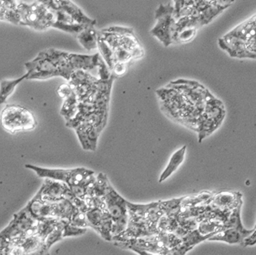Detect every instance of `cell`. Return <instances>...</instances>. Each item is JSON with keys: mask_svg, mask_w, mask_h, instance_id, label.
Returning <instances> with one entry per match:
<instances>
[{"mask_svg": "<svg viewBox=\"0 0 256 255\" xmlns=\"http://www.w3.org/2000/svg\"><path fill=\"white\" fill-rule=\"evenodd\" d=\"M27 79L46 80L61 76L66 80L76 72L72 62L71 54L54 48L40 52L33 60L25 64Z\"/></svg>", "mask_w": 256, "mask_h": 255, "instance_id": "obj_1", "label": "cell"}, {"mask_svg": "<svg viewBox=\"0 0 256 255\" xmlns=\"http://www.w3.org/2000/svg\"><path fill=\"white\" fill-rule=\"evenodd\" d=\"M218 46L231 57L256 59V14L220 38Z\"/></svg>", "mask_w": 256, "mask_h": 255, "instance_id": "obj_2", "label": "cell"}, {"mask_svg": "<svg viewBox=\"0 0 256 255\" xmlns=\"http://www.w3.org/2000/svg\"><path fill=\"white\" fill-rule=\"evenodd\" d=\"M18 25L28 26L38 31L52 27L56 22V14L44 1H36L28 4L17 1Z\"/></svg>", "mask_w": 256, "mask_h": 255, "instance_id": "obj_3", "label": "cell"}, {"mask_svg": "<svg viewBox=\"0 0 256 255\" xmlns=\"http://www.w3.org/2000/svg\"><path fill=\"white\" fill-rule=\"evenodd\" d=\"M0 119L2 128L10 134L32 130L37 126L32 112L20 105H7L1 112Z\"/></svg>", "mask_w": 256, "mask_h": 255, "instance_id": "obj_4", "label": "cell"}, {"mask_svg": "<svg viewBox=\"0 0 256 255\" xmlns=\"http://www.w3.org/2000/svg\"><path fill=\"white\" fill-rule=\"evenodd\" d=\"M106 210L112 220V238L124 232L129 221L128 201L120 196L114 188L109 186L106 195L103 197Z\"/></svg>", "mask_w": 256, "mask_h": 255, "instance_id": "obj_5", "label": "cell"}, {"mask_svg": "<svg viewBox=\"0 0 256 255\" xmlns=\"http://www.w3.org/2000/svg\"><path fill=\"white\" fill-rule=\"evenodd\" d=\"M34 196L50 203L60 202L64 200L72 202L76 197L67 184L50 178H44L42 186Z\"/></svg>", "mask_w": 256, "mask_h": 255, "instance_id": "obj_6", "label": "cell"}, {"mask_svg": "<svg viewBox=\"0 0 256 255\" xmlns=\"http://www.w3.org/2000/svg\"><path fill=\"white\" fill-rule=\"evenodd\" d=\"M241 204H242V200L240 192H221L214 194L212 198L204 204H208L212 208L224 212H230Z\"/></svg>", "mask_w": 256, "mask_h": 255, "instance_id": "obj_7", "label": "cell"}, {"mask_svg": "<svg viewBox=\"0 0 256 255\" xmlns=\"http://www.w3.org/2000/svg\"><path fill=\"white\" fill-rule=\"evenodd\" d=\"M44 2L53 10H58V8L64 10L74 18L76 22L80 25L90 26H94L96 25V22L94 20H90L88 17L86 16L82 10L72 2L69 1H44Z\"/></svg>", "mask_w": 256, "mask_h": 255, "instance_id": "obj_8", "label": "cell"}, {"mask_svg": "<svg viewBox=\"0 0 256 255\" xmlns=\"http://www.w3.org/2000/svg\"><path fill=\"white\" fill-rule=\"evenodd\" d=\"M156 20L158 23L151 30V34L156 36L162 44L168 47L172 42V26L174 23L172 14L164 16Z\"/></svg>", "mask_w": 256, "mask_h": 255, "instance_id": "obj_9", "label": "cell"}, {"mask_svg": "<svg viewBox=\"0 0 256 255\" xmlns=\"http://www.w3.org/2000/svg\"><path fill=\"white\" fill-rule=\"evenodd\" d=\"M248 234L245 233L241 232L240 230H236L234 228L222 229L216 234L208 238V240H216V242H224L227 244H242L243 242L246 238H248Z\"/></svg>", "mask_w": 256, "mask_h": 255, "instance_id": "obj_10", "label": "cell"}, {"mask_svg": "<svg viewBox=\"0 0 256 255\" xmlns=\"http://www.w3.org/2000/svg\"><path fill=\"white\" fill-rule=\"evenodd\" d=\"M186 150V146H184L179 150L176 151V152L172 154L169 162H168V166L166 167L164 171L162 172L160 177L159 182L165 181L175 171L178 170L180 166L184 162V158H185Z\"/></svg>", "mask_w": 256, "mask_h": 255, "instance_id": "obj_11", "label": "cell"}, {"mask_svg": "<svg viewBox=\"0 0 256 255\" xmlns=\"http://www.w3.org/2000/svg\"><path fill=\"white\" fill-rule=\"evenodd\" d=\"M242 204H240V206H237L236 208L230 212L226 220L224 223V229L234 228L250 236L252 233L253 229L252 230H247L244 228L242 223L241 217H240Z\"/></svg>", "mask_w": 256, "mask_h": 255, "instance_id": "obj_12", "label": "cell"}, {"mask_svg": "<svg viewBox=\"0 0 256 255\" xmlns=\"http://www.w3.org/2000/svg\"><path fill=\"white\" fill-rule=\"evenodd\" d=\"M79 42L86 50L90 51L98 47V34L94 26H89L78 36Z\"/></svg>", "mask_w": 256, "mask_h": 255, "instance_id": "obj_13", "label": "cell"}, {"mask_svg": "<svg viewBox=\"0 0 256 255\" xmlns=\"http://www.w3.org/2000/svg\"><path fill=\"white\" fill-rule=\"evenodd\" d=\"M27 74L14 80H4L0 82V104L6 103L10 95L12 94L16 88L23 80L27 79Z\"/></svg>", "mask_w": 256, "mask_h": 255, "instance_id": "obj_14", "label": "cell"}, {"mask_svg": "<svg viewBox=\"0 0 256 255\" xmlns=\"http://www.w3.org/2000/svg\"><path fill=\"white\" fill-rule=\"evenodd\" d=\"M86 214L88 222L89 224V228L94 229L98 232L99 228L102 226V222H103L108 212L107 210H100L98 208H89L86 212Z\"/></svg>", "mask_w": 256, "mask_h": 255, "instance_id": "obj_15", "label": "cell"}, {"mask_svg": "<svg viewBox=\"0 0 256 255\" xmlns=\"http://www.w3.org/2000/svg\"><path fill=\"white\" fill-rule=\"evenodd\" d=\"M70 224L76 227L82 228H87L89 227L87 217H86V212L80 211V210L76 208L72 217Z\"/></svg>", "mask_w": 256, "mask_h": 255, "instance_id": "obj_16", "label": "cell"}, {"mask_svg": "<svg viewBox=\"0 0 256 255\" xmlns=\"http://www.w3.org/2000/svg\"><path fill=\"white\" fill-rule=\"evenodd\" d=\"M86 232H87V228L76 227L70 223H68L64 226V230H63V238L82 236L86 234Z\"/></svg>", "mask_w": 256, "mask_h": 255, "instance_id": "obj_17", "label": "cell"}, {"mask_svg": "<svg viewBox=\"0 0 256 255\" xmlns=\"http://www.w3.org/2000/svg\"><path fill=\"white\" fill-rule=\"evenodd\" d=\"M192 248L190 247L182 242L179 246L170 249L166 255H185L189 250H192Z\"/></svg>", "mask_w": 256, "mask_h": 255, "instance_id": "obj_18", "label": "cell"}, {"mask_svg": "<svg viewBox=\"0 0 256 255\" xmlns=\"http://www.w3.org/2000/svg\"><path fill=\"white\" fill-rule=\"evenodd\" d=\"M256 244V228H253L252 233L248 236V238L244 240L242 246L243 247H247V246H253Z\"/></svg>", "mask_w": 256, "mask_h": 255, "instance_id": "obj_19", "label": "cell"}, {"mask_svg": "<svg viewBox=\"0 0 256 255\" xmlns=\"http://www.w3.org/2000/svg\"><path fill=\"white\" fill-rule=\"evenodd\" d=\"M113 70H114L115 74L117 76H122L124 74L126 70V66L125 63L117 62L115 64Z\"/></svg>", "mask_w": 256, "mask_h": 255, "instance_id": "obj_20", "label": "cell"}, {"mask_svg": "<svg viewBox=\"0 0 256 255\" xmlns=\"http://www.w3.org/2000/svg\"><path fill=\"white\" fill-rule=\"evenodd\" d=\"M7 12V1H0V20L6 21Z\"/></svg>", "mask_w": 256, "mask_h": 255, "instance_id": "obj_21", "label": "cell"}, {"mask_svg": "<svg viewBox=\"0 0 256 255\" xmlns=\"http://www.w3.org/2000/svg\"><path fill=\"white\" fill-rule=\"evenodd\" d=\"M134 252H136V253H138L139 255H160L156 254L150 253V252H144V250H134Z\"/></svg>", "mask_w": 256, "mask_h": 255, "instance_id": "obj_22", "label": "cell"}, {"mask_svg": "<svg viewBox=\"0 0 256 255\" xmlns=\"http://www.w3.org/2000/svg\"><path fill=\"white\" fill-rule=\"evenodd\" d=\"M254 227H256V226H254Z\"/></svg>", "mask_w": 256, "mask_h": 255, "instance_id": "obj_23", "label": "cell"}]
</instances>
